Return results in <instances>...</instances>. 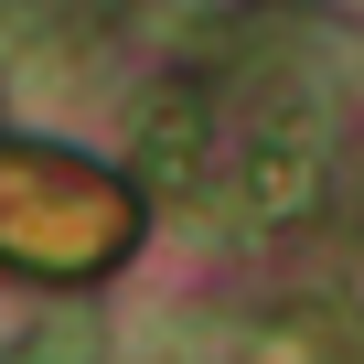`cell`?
Instances as JSON below:
<instances>
[{"instance_id": "4", "label": "cell", "mask_w": 364, "mask_h": 364, "mask_svg": "<svg viewBox=\"0 0 364 364\" xmlns=\"http://www.w3.org/2000/svg\"><path fill=\"white\" fill-rule=\"evenodd\" d=\"M257 364H311V353H300V343H268V353H257Z\"/></svg>"}, {"instance_id": "3", "label": "cell", "mask_w": 364, "mask_h": 364, "mask_svg": "<svg viewBox=\"0 0 364 364\" xmlns=\"http://www.w3.org/2000/svg\"><path fill=\"white\" fill-rule=\"evenodd\" d=\"M97 353H107V343H97V321H86V311H54V321L22 343V364H97Z\"/></svg>"}, {"instance_id": "1", "label": "cell", "mask_w": 364, "mask_h": 364, "mask_svg": "<svg viewBox=\"0 0 364 364\" xmlns=\"http://www.w3.org/2000/svg\"><path fill=\"white\" fill-rule=\"evenodd\" d=\"M215 353H225V332L204 311H182V300L171 311H139L129 343H118V364H215Z\"/></svg>"}, {"instance_id": "2", "label": "cell", "mask_w": 364, "mask_h": 364, "mask_svg": "<svg viewBox=\"0 0 364 364\" xmlns=\"http://www.w3.org/2000/svg\"><path fill=\"white\" fill-rule=\"evenodd\" d=\"M139 171L171 182V193L193 182V97H161V107L139 118Z\"/></svg>"}]
</instances>
